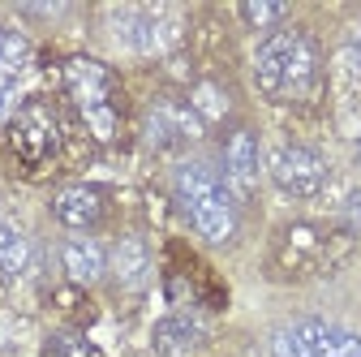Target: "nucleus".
Wrapping results in <instances>:
<instances>
[{
    "label": "nucleus",
    "mask_w": 361,
    "mask_h": 357,
    "mask_svg": "<svg viewBox=\"0 0 361 357\" xmlns=\"http://www.w3.org/2000/svg\"><path fill=\"white\" fill-rule=\"evenodd\" d=\"M319 78H323V56H319V43L305 30H276L258 43L254 82L267 99L301 104L319 91Z\"/></svg>",
    "instance_id": "2"
},
{
    "label": "nucleus",
    "mask_w": 361,
    "mask_h": 357,
    "mask_svg": "<svg viewBox=\"0 0 361 357\" xmlns=\"http://www.w3.org/2000/svg\"><path fill=\"white\" fill-rule=\"evenodd\" d=\"M198 133H202V121H198V112H194L185 99L164 95V99L151 104V112H147V143H151L155 151L185 147V143L198 138Z\"/></svg>",
    "instance_id": "8"
},
{
    "label": "nucleus",
    "mask_w": 361,
    "mask_h": 357,
    "mask_svg": "<svg viewBox=\"0 0 361 357\" xmlns=\"http://www.w3.org/2000/svg\"><path fill=\"white\" fill-rule=\"evenodd\" d=\"M30 262H35V241L9 224V219H0V276H9V280H22L30 272Z\"/></svg>",
    "instance_id": "15"
},
{
    "label": "nucleus",
    "mask_w": 361,
    "mask_h": 357,
    "mask_svg": "<svg viewBox=\"0 0 361 357\" xmlns=\"http://www.w3.org/2000/svg\"><path fill=\"white\" fill-rule=\"evenodd\" d=\"M241 18L254 26V30H267V35H276V26L288 18V5H245Z\"/></svg>",
    "instance_id": "16"
},
{
    "label": "nucleus",
    "mask_w": 361,
    "mask_h": 357,
    "mask_svg": "<svg viewBox=\"0 0 361 357\" xmlns=\"http://www.w3.org/2000/svg\"><path fill=\"white\" fill-rule=\"evenodd\" d=\"M9 147L26 164H43L48 155H56V147H61V125H56L52 108L43 104V99H30V104H22L13 112V121H9Z\"/></svg>",
    "instance_id": "5"
},
{
    "label": "nucleus",
    "mask_w": 361,
    "mask_h": 357,
    "mask_svg": "<svg viewBox=\"0 0 361 357\" xmlns=\"http://www.w3.org/2000/svg\"><path fill=\"white\" fill-rule=\"evenodd\" d=\"M112 30L121 39V48H129V52L164 48V18H155L147 9H116L112 13Z\"/></svg>",
    "instance_id": "14"
},
{
    "label": "nucleus",
    "mask_w": 361,
    "mask_h": 357,
    "mask_svg": "<svg viewBox=\"0 0 361 357\" xmlns=\"http://www.w3.org/2000/svg\"><path fill=\"white\" fill-rule=\"evenodd\" d=\"M219 176L233 190V198H254L262 181V159H258V138L250 125H237L224 133L219 147Z\"/></svg>",
    "instance_id": "7"
},
{
    "label": "nucleus",
    "mask_w": 361,
    "mask_h": 357,
    "mask_svg": "<svg viewBox=\"0 0 361 357\" xmlns=\"http://www.w3.org/2000/svg\"><path fill=\"white\" fill-rule=\"evenodd\" d=\"M108 272L116 276V284L121 289H133L138 293L147 280H151V250H147V241L142 237H121L112 250H108Z\"/></svg>",
    "instance_id": "13"
},
{
    "label": "nucleus",
    "mask_w": 361,
    "mask_h": 357,
    "mask_svg": "<svg viewBox=\"0 0 361 357\" xmlns=\"http://www.w3.org/2000/svg\"><path fill=\"white\" fill-rule=\"evenodd\" d=\"M151 344L159 357H198L207 344V323L198 315H190V310H172V315H164L155 323Z\"/></svg>",
    "instance_id": "10"
},
{
    "label": "nucleus",
    "mask_w": 361,
    "mask_h": 357,
    "mask_svg": "<svg viewBox=\"0 0 361 357\" xmlns=\"http://www.w3.org/2000/svg\"><path fill=\"white\" fill-rule=\"evenodd\" d=\"M26 65H30V43H26V35L0 26V121L13 116V108L22 99Z\"/></svg>",
    "instance_id": "11"
},
{
    "label": "nucleus",
    "mask_w": 361,
    "mask_h": 357,
    "mask_svg": "<svg viewBox=\"0 0 361 357\" xmlns=\"http://www.w3.org/2000/svg\"><path fill=\"white\" fill-rule=\"evenodd\" d=\"M52 215H56V224L69 229V233H90L104 219V190L86 186V181L61 186L52 194Z\"/></svg>",
    "instance_id": "9"
},
{
    "label": "nucleus",
    "mask_w": 361,
    "mask_h": 357,
    "mask_svg": "<svg viewBox=\"0 0 361 357\" xmlns=\"http://www.w3.org/2000/svg\"><path fill=\"white\" fill-rule=\"evenodd\" d=\"M43 357H90V344L78 332H56L43 344Z\"/></svg>",
    "instance_id": "17"
},
{
    "label": "nucleus",
    "mask_w": 361,
    "mask_h": 357,
    "mask_svg": "<svg viewBox=\"0 0 361 357\" xmlns=\"http://www.w3.org/2000/svg\"><path fill=\"white\" fill-rule=\"evenodd\" d=\"M271 357H361V336L327 319H288L267 340Z\"/></svg>",
    "instance_id": "4"
},
{
    "label": "nucleus",
    "mask_w": 361,
    "mask_h": 357,
    "mask_svg": "<svg viewBox=\"0 0 361 357\" xmlns=\"http://www.w3.org/2000/svg\"><path fill=\"white\" fill-rule=\"evenodd\" d=\"M65 86H69V99H73L78 116L86 121V129L99 143H112L121 129V86H116L112 69L90 56H73V61H65Z\"/></svg>",
    "instance_id": "3"
},
{
    "label": "nucleus",
    "mask_w": 361,
    "mask_h": 357,
    "mask_svg": "<svg viewBox=\"0 0 361 357\" xmlns=\"http://www.w3.org/2000/svg\"><path fill=\"white\" fill-rule=\"evenodd\" d=\"M172 198L180 207V215L190 219V229L211 241V246H228L241 229L237 215V198L224 186V176L211 159L202 155H185L172 168Z\"/></svg>",
    "instance_id": "1"
},
{
    "label": "nucleus",
    "mask_w": 361,
    "mask_h": 357,
    "mask_svg": "<svg viewBox=\"0 0 361 357\" xmlns=\"http://www.w3.org/2000/svg\"><path fill=\"white\" fill-rule=\"evenodd\" d=\"M271 181H276L288 198H314L327 186V164L305 143H284V147H276V155H271Z\"/></svg>",
    "instance_id": "6"
},
{
    "label": "nucleus",
    "mask_w": 361,
    "mask_h": 357,
    "mask_svg": "<svg viewBox=\"0 0 361 357\" xmlns=\"http://www.w3.org/2000/svg\"><path fill=\"white\" fill-rule=\"evenodd\" d=\"M61 267H65V276L73 284L90 289V284H99L108 276V246L99 237H90V233H73L61 246Z\"/></svg>",
    "instance_id": "12"
}]
</instances>
